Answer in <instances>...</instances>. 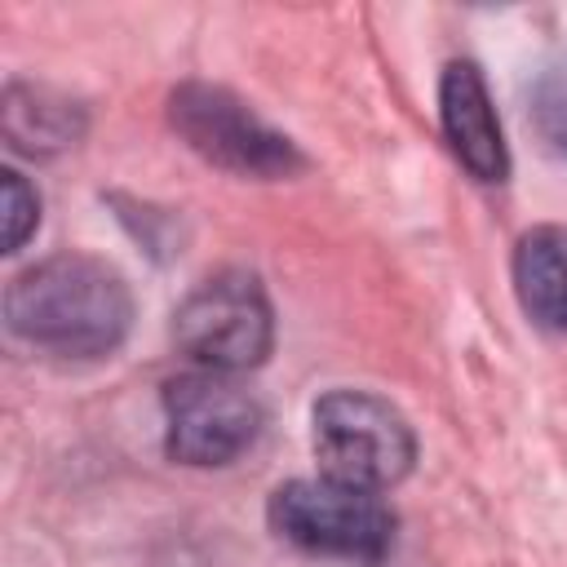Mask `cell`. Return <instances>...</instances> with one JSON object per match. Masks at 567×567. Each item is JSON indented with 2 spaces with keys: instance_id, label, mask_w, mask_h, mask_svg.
Returning <instances> with one entry per match:
<instances>
[{
  "instance_id": "obj_1",
  "label": "cell",
  "mask_w": 567,
  "mask_h": 567,
  "mask_svg": "<svg viewBox=\"0 0 567 567\" xmlns=\"http://www.w3.org/2000/svg\"><path fill=\"white\" fill-rule=\"evenodd\" d=\"M4 315L9 328L40 350L66 359H102L128 337L133 297L120 270H111L106 261L62 252L9 284Z\"/></svg>"
},
{
  "instance_id": "obj_2",
  "label": "cell",
  "mask_w": 567,
  "mask_h": 567,
  "mask_svg": "<svg viewBox=\"0 0 567 567\" xmlns=\"http://www.w3.org/2000/svg\"><path fill=\"white\" fill-rule=\"evenodd\" d=\"M270 527L323 558L381 563L394 549V514L381 492H363L337 478H292L270 496Z\"/></svg>"
},
{
  "instance_id": "obj_3",
  "label": "cell",
  "mask_w": 567,
  "mask_h": 567,
  "mask_svg": "<svg viewBox=\"0 0 567 567\" xmlns=\"http://www.w3.org/2000/svg\"><path fill=\"white\" fill-rule=\"evenodd\" d=\"M315 456L323 478L385 492L412 470L416 439L403 412L385 399L368 390H332L315 403Z\"/></svg>"
},
{
  "instance_id": "obj_4",
  "label": "cell",
  "mask_w": 567,
  "mask_h": 567,
  "mask_svg": "<svg viewBox=\"0 0 567 567\" xmlns=\"http://www.w3.org/2000/svg\"><path fill=\"white\" fill-rule=\"evenodd\" d=\"M173 337L199 368L235 377L270 354V301L252 275L221 270L186 292V301L173 315Z\"/></svg>"
},
{
  "instance_id": "obj_5",
  "label": "cell",
  "mask_w": 567,
  "mask_h": 567,
  "mask_svg": "<svg viewBox=\"0 0 567 567\" xmlns=\"http://www.w3.org/2000/svg\"><path fill=\"white\" fill-rule=\"evenodd\" d=\"M261 434V403L230 372H186L164 385V447L182 465H230Z\"/></svg>"
},
{
  "instance_id": "obj_6",
  "label": "cell",
  "mask_w": 567,
  "mask_h": 567,
  "mask_svg": "<svg viewBox=\"0 0 567 567\" xmlns=\"http://www.w3.org/2000/svg\"><path fill=\"white\" fill-rule=\"evenodd\" d=\"M168 120L208 164H221L244 177H288L301 168V151L270 128L248 102L217 84H182L168 97Z\"/></svg>"
},
{
  "instance_id": "obj_7",
  "label": "cell",
  "mask_w": 567,
  "mask_h": 567,
  "mask_svg": "<svg viewBox=\"0 0 567 567\" xmlns=\"http://www.w3.org/2000/svg\"><path fill=\"white\" fill-rule=\"evenodd\" d=\"M439 115L447 146L456 159L478 177V182H505L509 173V151L501 137L496 106L487 97V84L474 62H452L439 80Z\"/></svg>"
},
{
  "instance_id": "obj_8",
  "label": "cell",
  "mask_w": 567,
  "mask_h": 567,
  "mask_svg": "<svg viewBox=\"0 0 567 567\" xmlns=\"http://www.w3.org/2000/svg\"><path fill=\"white\" fill-rule=\"evenodd\" d=\"M514 288L536 323L567 332V226H536L518 239Z\"/></svg>"
},
{
  "instance_id": "obj_9",
  "label": "cell",
  "mask_w": 567,
  "mask_h": 567,
  "mask_svg": "<svg viewBox=\"0 0 567 567\" xmlns=\"http://www.w3.org/2000/svg\"><path fill=\"white\" fill-rule=\"evenodd\" d=\"M4 137H9V146L27 151V155L71 146L80 137V111L49 89L13 84L4 93Z\"/></svg>"
},
{
  "instance_id": "obj_10",
  "label": "cell",
  "mask_w": 567,
  "mask_h": 567,
  "mask_svg": "<svg viewBox=\"0 0 567 567\" xmlns=\"http://www.w3.org/2000/svg\"><path fill=\"white\" fill-rule=\"evenodd\" d=\"M532 124L545 137L549 151L567 155V53L545 66V75L532 89Z\"/></svg>"
},
{
  "instance_id": "obj_11",
  "label": "cell",
  "mask_w": 567,
  "mask_h": 567,
  "mask_svg": "<svg viewBox=\"0 0 567 567\" xmlns=\"http://www.w3.org/2000/svg\"><path fill=\"white\" fill-rule=\"evenodd\" d=\"M40 221V199L35 190L18 177V173H4V248H22V239L35 230Z\"/></svg>"
}]
</instances>
